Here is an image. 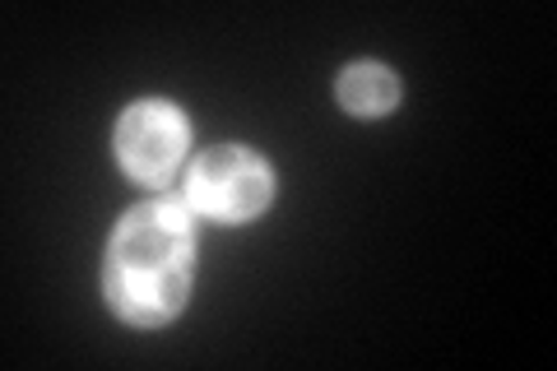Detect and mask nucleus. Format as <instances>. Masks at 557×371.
<instances>
[{
    "label": "nucleus",
    "mask_w": 557,
    "mask_h": 371,
    "mask_svg": "<svg viewBox=\"0 0 557 371\" xmlns=\"http://www.w3.org/2000/svg\"><path fill=\"white\" fill-rule=\"evenodd\" d=\"M112 307L135 325H159L177 316L190 288V223L172 200L131 209L108 242L102 264Z\"/></svg>",
    "instance_id": "f257e3e1"
},
{
    "label": "nucleus",
    "mask_w": 557,
    "mask_h": 371,
    "mask_svg": "<svg viewBox=\"0 0 557 371\" xmlns=\"http://www.w3.org/2000/svg\"><path fill=\"white\" fill-rule=\"evenodd\" d=\"M186 200L205 219L242 223L270 205V168L247 149H209L186 176Z\"/></svg>",
    "instance_id": "f03ea898"
},
{
    "label": "nucleus",
    "mask_w": 557,
    "mask_h": 371,
    "mask_svg": "<svg viewBox=\"0 0 557 371\" xmlns=\"http://www.w3.org/2000/svg\"><path fill=\"white\" fill-rule=\"evenodd\" d=\"M182 149H186V121L172 102H139L116 126L121 168L145 186L168 182V172L182 163Z\"/></svg>",
    "instance_id": "7ed1b4c3"
},
{
    "label": "nucleus",
    "mask_w": 557,
    "mask_h": 371,
    "mask_svg": "<svg viewBox=\"0 0 557 371\" xmlns=\"http://www.w3.org/2000/svg\"><path fill=\"white\" fill-rule=\"evenodd\" d=\"M339 98H344L348 112L381 116V112L395 108L399 88H395L391 70H381V65H354V70H344V79H339Z\"/></svg>",
    "instance_id": "20e7f679"
}]
</instances>
